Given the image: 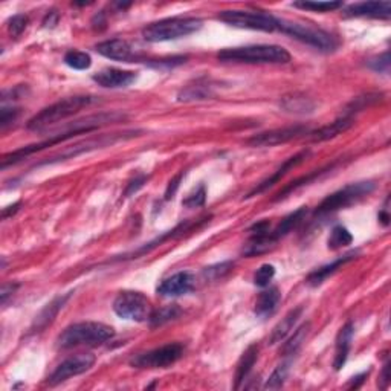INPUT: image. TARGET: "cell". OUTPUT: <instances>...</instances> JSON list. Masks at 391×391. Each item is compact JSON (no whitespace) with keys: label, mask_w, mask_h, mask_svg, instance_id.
<instances>
[{"label":"cell","mask_w":391,"mask_h":391,"mask_svg":"<svg viewBox=\"0 0 391 391\" xmlns=\"http://www.w3.org/2000/svg\"><path fill=\"white\" fill-rule=\"evenodd\" d=\"M72 293L74 292H67L65 293V295L55 297L51 303L46 304L45 309L39 313L36 319H34V323L31 326V333H40V332H43L47 326H51L54 323L55 317L59 315V312L67 303V299L71 298Z\"/></svg>","instance_id":"18"},{"label":"cell","mask_w":391,"mask_h":391,"mask_svg":"<svg viewBox=\"0 0 391 391\" xmlns=\"http://www.w3.org/2000/svg\"><path fill=\"white\" fill-rule=\"evenodd\" d=\"M185 348L179 342H171L153 350L138 353L130 359V366L136 368H167L184 356Z\"/></svg>","instance_id":"10"},{"label":"cell","mask_w":391,"mask_h":391,"mask_svg":"<svg viewBox=\"0 0 391 391\" xmlns=\"http://www.w3.org/2000/svg\"><path fill=\"white\" fill-rule=\"evenodd\" d=\"M194 284H196V278L191 272L182 271L162 280V283L158 286L156 292H158V295L165 297V298L180 297L193 290Z\"/></svg>","instance_id":"14"},{"label":"cell","mask_w":391,"mask_h":391,"mask_svg":"<svg viewBox=\"0 0 391 391\" xmlns=\"http://www.w3.org/2000/svg\"><path fill=\"white\" fill-rule=\"evenodd\" d=\"M280 299H282V293L277 288H269L266 290H263L255 302L254 307L255 315L260 318H266L272 315V313L277 310L278 304H280Z\"/></svg>","instance_id":"25"},{"label":"cell","mask_w":391,"mask_h":391,"mask_svg":"<svg viewBox=\"0 0 391 391\" xmlns=\"http://www.w3.org/2000/svg\"><path fill=\"white\" fill-rule=\"evenodd\" d=\"M213 96V87L208 83L196 81L194 85H188L185 89L178 94V101L180 103H191V101H202L208 100Z\"/></svg>","instance_id":"28"},{"label":"cell","mask_w":391,"mask_h":391,"mask_svg":"<svg viewBox=\"0 0 391 391\" xmlns=\"http://www.w3.org/2000/svg\"><path fill=\"white\" fill-rule=\"evenodd\" d=\"M95 361L96 358L92 353H80V355L71 356V358L63 361L61 364L54 370L52 374L47 378V383L51 387H55L61 382L74 378V376L86 373L94 367Z\"/></svg>","instance_id":"11"},{"label":"cell","mask_w":391,"mask_h":391,"mask_svg":"<svg viewBox=\"0 0 391 391\" xmlns=\"http://www.w3.org/2000/svg\"><path fill=\"white\" fill-rule=\"evenodd\" d=\"M367 66L372 69V71H374V72L388 74L390 72V52L385 51L383 54L378 55V57L368 60Z\"/></svg>","instance_id":"38"},{"label":"cell","mask_w":391,"mask_h":391,"mask_svg":"<svg viewBox=\"0 0 391 391\" xmlns=\"http://www.w3.org/2000/svg\"><path fill=\"white\" fill-rule=\"evenodd\" d=\"M141 135H142V130H125V131H115V134H104V135L90 136V138H86V139H81V141L75 142L72 145L65 147V149L60 150L59 153H55V155L46 158L45 160H41V162L37 164V167L65 162V160L75 159V158H78L81 155H86V153H90V151L107 149V147H112V145H115L118 142L130 141V139L138 138Z\"/></svg>","instance_id":"1"},{"label":"cell","mask_w":391,"mask_h":391,"mask_svg":"<svg viewBox=\"0 0 391 391\" xmlns=\"http://www.w3.org/2000/svg\"><path fill=\"white\" fill-rule=\"evenodd\" d=\"M280 106L283 107L284 112H289V114L306 115V114H312V112L315 110L317 104L312 98L306 96L304 94H290L282 98Z\"/></svg>","instance_id":"24"},{"label":"cell","mask_w":391,"mask_h":391,"mask_svg":"<svg viewBox=\"0 0 391 391\" xmlns=\"http://www.w3.org/2000/svg\"><path fill=\"white\" fill-rule=\"evenodd\" d=\"M180 313L182 310L179 309L178 304H171V306H165V307H160L159 310L151 312L150 315V326L151 327H159V326H164L167 323H170V321H174L176 318H179Z\"/></svg>","instance_id":"30"},{"label":"cell","mask_w":391,"mask_h":391,"mask_svg":"<svg viewBox=\"0 0 391 391\" xmlns=\"http://www.w3.org/2000/svg\"><path fill=\"white\" fill-rule=\"evenodd\" d=\"M278 31H282L283 34H286V36H289L292 39L302 41L304 45H309L323 52H332L338 47V41L332 34L312 25H304V23L292 22V20L278 19Z\"/></svg>","instance_id":"6"},{"label":"cell","mask_w":391,"mask_h":391,"mask_svg":"<svg viewBox=\"0 0 391 391\" xmlns=\"http://www.w3.org/2000/svg\"><path fill=\"white\" fill-rule=\"evenodd\" d=\"M310 156V150H303V151H299V153H297V155H293V156H290L289 159H286L284 162H283V165L280 167V169H278L274 174H272V176H269L268 179H264L262 184H258L254 190H251L246 196H244V199H251V198H254V196H257V194H262V193H264L266 190H269L271 187H274L275 184H278L280 182V180L286 176V174H288L290 170H293V169H297L298 165H302L304 160Z\"/></svg>","instance_id":"13"},{"label":"cell","mask_w":391,"mask_h":391,"mask_svg":"<svg viewBox=\"0 0 391 391\" xmlns=\"http://www.w3.org/2000/svg\"><path fill=\"white\" fill-rule=\"evenodd\" d=\"M19 288V284L16 283H5L2 286V292H0V298H2V304H6V302H8V298L14 295V292L17 290Z\"/></svg>","instance_id":"43"},{"label":"cell","mask_w":391,"mask_h":391,"mask_svg":"<svg viewBox=\"0 0 391 391\" xmlns=\"http://www.w3.org/2000/svg\"><path fill=\"white\" fill-rule=\"evenodd\" d=\"M147 180H149V176H145V174H139V176H136L134 180H130L124 191V198H130L131 194L138 193L139 188H142L147 184Z\"/></svg>","instance_id":"40"},{"label":"cell","mask_w":391,"mask_h":391,"mask_svg":"<svg viewBox=\"0 0 391 391\" xmlns=\"http://www.w3.org/2000/svg\"><path fill=\"white\" fill-rule=\"evenodd\" d=\"M95 49H96L98 54H101L103 57H106L109 60L124 61V63L139 60L136 57V54L134 51V47H131V45L129 43L127 40H123V39L106 40V41H103V43H98L95 46Z\"/></svg>","instance_id":"16"},{"label":"cell","mask_w":391,"mask_h":391,"mask_svg":"<svg viewBox=\"0 0 391 391\" xmlns=\"http://www.w3.org/2000/svg\"><path fill=\"white\" fill-rule=\"evenodd\" d=\"M233 268V263L231 262H226V263H220V264H215V266L211 268H207L205 269V275L211 277V278H219L222 275H225L226 272L231 271Z\"/></svg>","instance_id":"41"},{"label":"cell","mask_w":391,"mask_h":391,"mask_svg":"<svg viewBox=\"0 0 391 391\" xmlns=\"http://www.w3.org/2000/svg\"><path fill=\"white\" fill-rule=\"evenodd\" d=\"M367 376H368V372H364V373H361V374H358V376H355V378H352V381H350V383H348L347 385V388H359L362 383H364V381L367 379Z\"/></svg>","instance_id":"45"},{"label":"cell","mask_w":391,"mask_h":391,"mask_svg":"<svg viewBox=\"0 0 391 391\" xmlns=\"http://www.w3.org/2000/svg\"><path fill=\"white\" fill-rule=\"evenodd\" d=\"M136 78H138L136 72L123 71V69H116V67H106L92 76V80L98 86L106 89L129 87L130 85H134Z\"/></svg>","instance_id":"15"},{"label":"cell","mask_w":391,"mask_h":391,"mask_svg":"<svg viewBox=\"0 0 391 391\" xmlns=\"http://www.w3.org/2000/svg\"><path fill=\"white\" fill-rule=\"evenodd\" d=\"M112 309L120 318L135 321V323L149 321L151 315L150 299L142 292L136 290H124L118 293V297L114 299Z\"/></svg>","instance_id":"9"},{"label":"cell","mask_w":391,"mask_h":391,"mask_svg":"<svg viewBox=\"0 0 391 391\" xmlns=\"http://www.w3.org/2000/svg\"><path fill=\"white\" fill-rule=\"evenodd\" d=\"M355 335V324L352 321L341 327V330L337 337V346H335V359H333V368L339 372V370L346 366L348 359V353L352 348V341Z\"/></svg>","instance_id":"19"},{"label":"cell","mask_w":391,"mask_h":391,"mask_svg":"<svg viewBox=\"0 0 391 391\" xmlns=\"http://www.w3.org/2000/svg\"><path fill=\"white\" fill-rule=\"evenodd\" d=\"M28 23H30V19H28V16H25V14H16V16H12L8 22V31L11 34V37L17 39L22 36Z\"/></svg>","instance_id":"36"},{"label":"cell","mask_w":391,"mask_h":391,"mask_svg":"<svg viewBox=\"0 0 391 391\" xmlns=\"http://www.w3.org/2000/svg\"><path fill=\"white\" fill-rule=\"evenodd\" d=\"M20 115V109H16V107H3L2 110H0V127H2V130H5L8 125H11L14 121L17 120Z\"/></svg>","instance_id":"39"},{"label":"cell","mask_w":391,"mask_h":391,"mask_svg":"<svg viewBox=\"0 0 391 391\" xmlns=\"http://www.w3.org/2000/svg\"><path fill=\"white\" fill-rule=\"evenodd\" d=\"M307 214H309V209H307V207H302V208H298L297 211L286 215V218L278 223V226L274 229V231H269L271 243L274 244L277 240L283 239V237L292 233L293 229H297L299 225H302V222L306 219Z\"/></svg>","instance_id":"23"},{"label":"cell","mask_w":391,"mask_h":391,"mask_svg":"<svg viewBox=\"0 0 391 391\" xmlns=\"http://www.w3.org/2000/svg\"><path fill=\"white\" fill-rule=\"evenodd\" d=\"M378 219H379V222L382 223L383 226H388V223H390V214H388V211H387V208L382 209V211H381L379 215H378Z\"/></svg>","instance_id":"47"},{"label":"cell","mask_w":391,"mask_h":391,"mask_svg":"<svg viewBox=\"0 0 391 391\" xmlns=\"http://www.w3.org/2000/svg\"><path fill=\"white\" fill-rule=\"evenodd\" d=\"M292 6L303 11L324 14L342 8V2H310V0H299V2H293Z\"/></svg>","instance_id":"32"},{"label":"cell","mask_w":391,"mask_h":391,"mask_svg":"<svg viewBox=\"0 0 391 391\" xmlns=\"http://www.w3.org/2000/svg\"><path fill=\"white\" fill-rule=\"evenodd\" d=\"M258 358V347L257 346H249L244 353L242 355V358L237 364V372H235V388H240L242 383L248 379V376L251 373V370L255 366Z\"/></svg>","instance_id":"26"},{"label":"cell","mask_w":391,"mask_h":391,"mask_svg":"<svg viewBox=\"0 0 391 391\" xmlns=\"http://www.w3.org/2000/svg\"><path fill=\"white\" fill-rule=\"evenodd\" d=\"M374 188L376 184L372 182V180H362V182L348 184L344 188H341V190L327 196V198L318 205L315 214L326 215L337 213L339 209H346L348 207H352L353 204H358L359 200L372 194L374 191Z\"/></svg>","instance_id":"7"},{"label":"cell","mask_w":391,"mask_h":391,"mask_svg":"<svg viewBox=\"0 0 391 391\" xmlns=\"http://www.w3.org/2000/svg\"><path fill=\"white\" fill-rule=\"evenodd\" d=\"M352 242H353V235L350 234V231H348L346 226L337 225L332 229L329 239H327V248L337 251L344 246H348V244H352Z\"/></svg>","instance_id":"31"},{"label":"cell","mask_w":391,"mask_h":391,"mask_svg":"<svg viewBox=\"0 0 391 391\" xmlns=\"http://www.w3.org/2000/svg\"><path fill=\"white\" fill-rule=\"evenodd\" d=\"M115 337L114 327L96 321H83L66 327L57 339L60 348H74L81 346H101Z\"/></svg>","instance_id":"4"},{"label":"cell","mask_w":391,"mask_h":391,"mask_svg":"<svg viewBox=\"0 0 391 391\" xmlns=\"http://www.w3.org/2000/svg\"><path fill=\"white\" fill-rule=\"evenodd\" d=\"M20 205H22V202H16V204L11 205V207H6V208H3V211H2V218H3V219H8L11 214H16V213L19 211Z\"/></svg>","instance_id":"46"},{"label":"cell","mask_w":391,"mask_h":391,"mask_svg":"<svg viewBox=\"0 0 391 391\" xmlns=\"http://www.w3.org/2000/svg\"><path fill=\"white\" fill-rule=\"evenodd\" d=\"M200 28V19L171 17L147 25L142 30V37L144 40L150 41V43H159V41H170L191 36V34L198 32Z\"/></svg>","instance_id":"5"},{"label":"cell","mask_w":391,"mask_h":391,"mask_svg":"<svg viewBox=\"0 0 391 391\" xmlns=\"http://www.w3.org/2000/svg\"><path fill=\"white\" fill-rule=\"evenodd\" d=\"M309 127L306 125H289V127L283 129H274L269 131H263V134L254 135L248 139V145L251 147H274L286 144L293 139L302 138L304 135H309Z\"/></svg>","instance_id":"12"},{"label":"cell","mask_w":391,"mask_h":391,"mask_svg":"<svg viewBox=\"0 0 391 391\" xmlns=\"http://www.w3.org/2000/svg\"><path fill=\"white\" fill-rule=\"evenodd\" d=\"M390 385V361H387L382 367V374L379 378V387L382 390H387Z\"/></svg>","instance_id":"44"},{"label":"cell","mask_w":391,"mask_h":391,"mask_svg":"<svg viewBox=\"0 0 391 391\" xmlns=\"http://www.w3.org/2000/svg\"><path fill=\"white\" fill-rule=\"evenodd\" d=\"M310 330V323H306L303 326H299L298 329L293 332L292 337L288 339V342H284V346L282 348V353L284 356H292L298 352V348L303 346V342L306 341L307 335Z\"/></svg>","instance_id":"29"},{"label":"cell","mask_w":391,"mask_h":391,"mask_svg":"<svg viewBox=\"0 0 391 391\" xmlns=\"http://www.w3.org/2000/svg\"><path fill=\"white\" fill-rule=\"evenodd\" d=\"M225 63H244V65H286L292 60L290 54L278 45H249L228 47L218 54Z\"/></svg>","instance_id":"2"},{"label":"cell","mask_w":391,"mask_h":391,"mask_svg":"<svg viewBox=\"0 0 391 391\" xmlns=\"http://www.w3.org/2000/svg\"><path fill=\"white\" fill-rule=\"evenodd\" d=\"M356 255H358V253H356V251H352V253H348L346 255L337 258V260H335V262H332L329 264H324V266H321L317 271L310 272L309 277H307V280H306L307 284L312 286V288H317V286L323 284L327 280V278H329L330 275H333L335 272H337L338 269H341L342 266H344V264L355 260Z\"/></svg>","instance_id":"21"},{"label":"cell","mask_w":391,"mask_h":391,"mask_svg":"<svg viewBox=\"0 0 391 391\" xmlns=\"http://www.w3.org/2000/svg\"><path fill=\"white\" fill-rule=\"evenodd\" d=\"M218 19L229 26L240 28V30H253L263 32L278 31V17L266 11H249V10H229L222 11Z\"/></svg>","instance_id":"8"},{"label":"cell","mask_w":391,"mask_h":391,"mask_svg":"<svg viewBox=\"0 0 391 391\" xmlns=\"http://www.w3.org/2000/svg\"><path fill=\"white\" fill-rule=\"evenodd\" d=\"M290 370V362H283L282 366H278L272 374L269 376V379L264 383V390H278L284 385L286 379L289 376Z\"/></svg>","instance_id":"34"},{"label":"cell","mask_w":391,"mask_h":391,"mask_svg":"<svg viewBox=\"0 0 391 391\" xmlns=\"http://www.w3.org/2000/svg\"><path fill=\"white\" fill-rule=\"evenodd\" d=\"M353 125V116L350 115H344L338 118V120H335L333 123L323 125V127L318 129V130H313L309 131V135L307 138L310 139L312 142H323V141H329V139H333L339 136L341 134H344L348 129H350Z\"/></svg>","instance_id":"20"},{"label":"cell","mask_w":391,"mask_h":391,"mask_svg":"<svg viewBox=\"0 0 391 391\" xmlns=\"http://www.w3.org/2000/svg\"><path fill=\"white\" fill-rule=\"evenodd\" d=\"M335 165H337V162H335V164H330V165H327L326 169L315 170V171H312L310 174H307V176H303V178H299V179H297V180H293V182H290V184L286 185V187L283 188V190L278 191V193L275 194V198L272 199V200H274V202H278V200H283V199H286V198H288V196H289L292 191H297L298 188H302V187H304V185H309L310 182H313V180H315V179L321 178V176H323V174H326L327 171H332V170L335 169Z\"/></svg>","instance_id":"27"},{"label":"cell","mask_w":391,"mask_h":391,"mask_svg":"<svg viewBox=\"0 0 391 391\" xmlns=\"http://www.w3.org/2000/svg\"><path fill=\"white\" fill-rule=\"evenodd\" d=\"M205 202H207L205 185H199L190 196H187V199L182 202V205L187 208H199L204 207Z\"/></svg>","instance_id":"37"},{"label":"cell","mask_w":391,"mask_h":391,"mask_svg":"<svg viewBox=\"0 0 391 391\" xmlns=\"http://www.w3.org/2000/svg\"><path fill=\"white\" fill-rule=\"evenodd\" d=\"M182 178H184V171L176 174V176H174L170 180V184H169V187H167V190H165V200H170V199L174 198V194H176V191L179 190L180 180H182Z\"/></svg>","instance_id":"42"},{"label":"cell","mask_w":391,"mask_h":391,"mask_svg":"<svg viewBox=\"0 0 391 391\" xmlns=\"http://www.w3.org/2000/svg\"><path fill=\"white\" fill-rule=\"evenodd\" d=\"M346 17H367V19H383L391 17L390 2H361L347 6L344 11Z\"/></svg>","instance_id":"17"},{"label":"cell","mask_w":391,"mask_h":391,"mask_svg":"<svg viewBox=\"0 0 391 391\" xmlns=\"http://www.w3.org/2000/svg\"><path fill=\"white\" fill-rule=\"evenodd\" d=\"M302 313H303L302 306H298L295 309H292L286 313V317L274 327V329H272L268 338V344L269 346L280 344V342L288 338L289 333L293 330V327H295V324L298 323V319L302 318Z\"/></svg>","instance_id":"22"},{"label":"cell","mask_w":391,"mask_h":391,"mask_svg":"<svg viewBox=\"0 0 391 391\" xmlns=\"http://www.w3.org/2000/svg\"><path fill=\"white\" fill-rule=\"evenodd\" d=\"M274 277H275V268L269 263L262 264L254 275V284L258 286V288H268L269 283L274 280Z\"/></svg>","instance_id":"35"},{"label":"cell","mask_w":391,"mask_h":391,"mask_svg":"<svg viewBox=\"0 0 391 391\" xmlns=\"http://www.w3.org/2000/svg\"><path fill=\"white\" fill-rule=\"evenodd\" d=\"M65 63L71 69H75V71H86V69L92 66V59L86 52L69 51L65 55Z\"/></svg>","instance_id":"33"},{"label":"cell","mask_w":391,"mask_h":391,"mask_svg":"<svg viewBox=\"0 0 391 391\" xmlns=\"http://www.w3.org/2000/svg\"><path fill=\"white\" fill-rule=\"evenodd\" d=\"M96 101L98 98L90 95H76V96L65 98V100L54 103L51 106L40 110L37 115H34L31 120L28 121L26 127L34 131L45 130L49 127V125L65 121L66 118L78 114L80 110L92 106V104Z\"/></svg>","instance_id":"3"}]
</instances>
